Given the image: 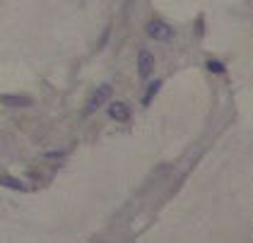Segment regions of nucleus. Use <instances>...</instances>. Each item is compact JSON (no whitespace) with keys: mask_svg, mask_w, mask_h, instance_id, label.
<instances>
[{"mask_svg":"<svg viewBox=\"0 0 253 243\" xmlns=\"http://www.w3.org/2000/svg\"><path fill=\"white\" fill-rule=\"evenodd\" d=\"M0 101L7 106H32V96H20V94H2Z\"/></svg>","mask_w":253,"mask_h":243,"instance_id":"5","label":"nucleus"},{"mask_svg":"<svg viewBox=\"0 0 253 243\" xmlns=\"http://www.w3.org/2000/svg\"><path fill=\"white\" fill-rule=\"evenodd\" d=\"M0 186H7V188H12V190H24V186H22L17 178H12V176H0Z\"/></svg>","mask_w":253,"mask_h":243,"instance_id":"7","label":"nucleus"},{"mask_svg":"<svg viewBox=\"0 0 253 243\" xmlns=\"http://www.w3.org/2000/svg\"><path fill=\"white\" fill-rule=\"evenodd\" d=\"M162 89V80H155V82H150V87H147V92L142 96V106H150L152 104V99H155L157 94Z\"/></svg>","mask_w":253,"mask_h":243,"instance_id":"6","label":"nucleus"},{"mask_svg":"<svg viewBox=\"0 0 253 243\" xmlns=\"http://www.w3.org/2000/svg\"><path fill=\"white\" fill-rule=\"evenodd\" d=\"M208 70L210 73H224V65L219 60H208Z\"/></svg>","mask_w":253,"mask_h":243,"instance_id":"8","label":"nucleus"},{"mask_svg":"<svg viewBox=\"0 0 253 243\" xmlns=\"http://www.w3.org/2000/svg\"><path fill=\"white\" fill-rule=\"evenodd\" d=\"M111 84H99L97 89H94V94L89 96V101H87V109H84V116H89V113H94L99 109V106H104L109 99H111Z\"/></svg>","mask_w":253,"mask_h":243,"instance_id":"2","label":"nucleus"},{"mask_svg":"<svg viewBox=\"0 0 253 243\" xmlns=\"http://www.w3.org/2000/svg\"><path fill=\"white\" fill-rule=\"evenodd\" d=\"M109 118L111 121H116V123H126V121H130V106L128 104H123V101H114V104H109Z\"/></svg>","mask_w":253,"mask_h":243,"instance_id":"3","label":"nucleus"},{"mask_svg":"<svg viewBox=\"0 0 253 243\" xmlns=\"http://www.w3.org/2000/svg\"><path fill=\"white\" fill-rule=\"evenodd\" d=\"M152 70H155V58H152V53L142 51L140 58H137V75L142 77V80H147V77L152 75Z\"/></svg>","mask_w":253,"mask_h":243,"instance_id":"4","label":"nucleus"},{"mask_svg":"<svg viewBox=\"0 0 253 243\" xmlns=\"http://www.w3.org/2000/svg\"><path fill=\"white\" fill-rule=\"evenodd\" d=\"M145 34L150 39H155V41H169L174 37V27H169L164 19H150L145 24Z\"/></svg>","mask_w":253,"mask_h":243,"instance_id":"1","label":"nucleus"}]
</instances>
